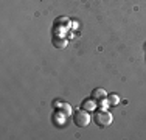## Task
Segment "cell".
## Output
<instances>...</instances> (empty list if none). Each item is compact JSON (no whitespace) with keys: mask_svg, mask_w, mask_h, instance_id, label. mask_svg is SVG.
Instances as JSON below:
<instances>
[{"mask_svg":"<svg viewBox=\"0 0 146 140\" xmlns=\"http://www.w3.org/2000/svg\"><path fill=\"white\" fill-rule=\"evenodd\" d=\"M95 123L100 126V128H106L112 123V114L106 109H100L95 112Z\"/></svg>","mask_w":146,"mask_h":140,"instance_id":"6da1fadb","label":"cell"},{"mask_svg":"<svg viewBox=\"0 0 146 140\" xmlns=\"http://www.w3.org/2000/svg\"><path fill=\"white\" fill-rule=\"evenodd\" d=\"M73 121H75L76 126H79V128H84V126L89 125L90 115L87 114V111H78V112H75V115H73Z\"/></svg>","mask_w":146,"mask_h":140,"instance_id":"7a4b0ae2","label":"cell"},{"mask_svg":"<svg viewBox=\"0 0 146 140\" xmlns=\"http://www.w3.org/2000/svg\"><path fill=\"white\" fill-rule=\"evenodd\" d=\"M92 98L96 101V103H103V101L107 98V93H106L104 89H95L92 92Z\"/></svg>","mask_w":146,"mask_h":140,"instance_id":"3957f363","label":"cell"},{"mask_svg":"<svg viewBox=\"0 0 146 140\" xmlns=\"http://www.w3.org/2000/svg\"><path fill=\"white\" fill-rule=\"evenodd\" d=\"M82 109L84 111H95L96 109V104H95V100H87L82 103Z\"/></svg>","mask_w":146,"mask_h":140,"instance_id":"277c9868","label":"cell"},{"mask_svg":"<svg viewBox=\"0 0 146 140\" xmlns=\"http://www.w3.org/2000/svg\"><path fill=\"white\" fill-rule=\"evenodd\" d=\"M107 101H109V104L115 106V104H118V101H120V97L115 95V93H110V95L107 97Z\"/></svg>","mask_w":146,"mask_h":140,"instance_id":"5b68a950","label":"cell"},{"mask_svg":"<svg viewBox=\"0 0 146 140\" xmlns=\"http://www.w3.org/2000/svg\"><path fill=\"white\" fill-rule=\"evenodd\" d=\"M53 45H54V47H59V48H64L65 45H67V42H65V41H56V39H54V41H53Z\"/></svg>","mask_w":146,"mask_h":140,"instance_id":"8992f818","label":"cell"}]
</instances>
